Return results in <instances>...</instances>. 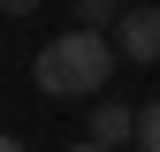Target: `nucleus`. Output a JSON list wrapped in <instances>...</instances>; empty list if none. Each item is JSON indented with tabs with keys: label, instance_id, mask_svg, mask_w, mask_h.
Masks as SVG:
<instances>
[{
	"label": "nucleus",
	"instance_id": "nucleus-1",
	"mask_svg": "<svg viewBox=\"0 0 160 152\" xmlns=\"http://www.w3.org/2000/svg\"><path fill=\"white\" fill-rule=\"evenodd\" d=\"M114 38L107 31H61V38H46V46L31 53V84L46 91V99H92V91H107V76H114Z\"/></svg>",
	"mask_w": 160,
	"mask_h": 152
},
{
	"label": "nucleus",
	"instance_id": "nucleus-2",
	"mask_svg": "<svg viewBox=\"0 0 160 152\" xmlns=\"http://www.w3.org/2000/svg\"><path fill=\"white\" fill-rule=\"evenodd\" d=\"M122 61H160V8H122V23L107 31Z\"/></svg>",
	"mask_w": 160,
	"mask_h": 152
},
{
	"label": "nucleus",
	"instance_id": "nucleus-3",
	"mask_svg": "<svg viewBox=\"0 0 160 152\" xmlns=\"http://www.w3.org/2000/svg\"><path fill=\"white\" fill-rule=\"evenodd\" d=\"M84 129H92V145L122 152V145L137 137V107H114V99H107V107H92V114H84Z\"/></svg>",
	"mask_w": 160,
	"mask_h": 152
},
{
	"label": "nucleus",
	"instance_id": "nucleus-4",
	"mask_svg": "<svg viewBox=\"0 0 160 152\" xmlns=\"http://www.w3.org/2000/svg\"><path fill=\"white\" fill-rule=\"evenodd\" d=\"M114 23H122L114 0H76V31H114Z\"/></svg>",
	"mask_w": 160,
	"mask_h": 152
},
{
	"label": "nucleus",
	"instance_id": "nucleus-5",
	"mask_svg": "<svg viewBox=\"0 0 160 152\" xmlns=\"http://www.w3.org/2000/svg\"><path fill=\"white\" fill-rule=\"evenodd\" d=\"M137 145L160 152V99H152V107H137Z\"/></svg>",
	"mask_w": 160,
	"mask_h": 152
},
{
	"label": "nucleus",
	"instance_id": "nucleus-6",
	"mask_svg": "<svg viewBox=\"0 0 160 152\" xmlns=\"http://www.w3.org/2000/svg\"><path fill=\"white\" fill-rule=\"evenodd\" d=\"M38 8V0H0V15H31Z\"/></svg>",
	"mask_w": 160,
	"mask_h": 152
},
{
	"label": "nucleus",
	"instance_id": "nucleus-7",
	"mask_svg": "<svg viewBox=\"0 0 160 152\" xmlns=\"http://www.w3.org/2000/svg\"><path fill=\"white\" fill-rule=\"evenodd\" d=\"M0 152H31V145H23V137H0Z\"/></svg>",
	"mask_w": 160,
	"mask_h": 152
},
{
	"label": "nucleus",
	"instance_id": "nucleus-8",
	"mask_svg": "<svg viewBox=\"0 0 160 152\" xmlns=\"http://www.w3.org/2000/svg\"><path fill=\"white\" fill-rule=\"evenodd\" d=\"M69 152H107V145H92V137H84V145H69Z\"/></svg>",
	"mask_w": 160,
	"mask_h": 152
}]
</instances>
